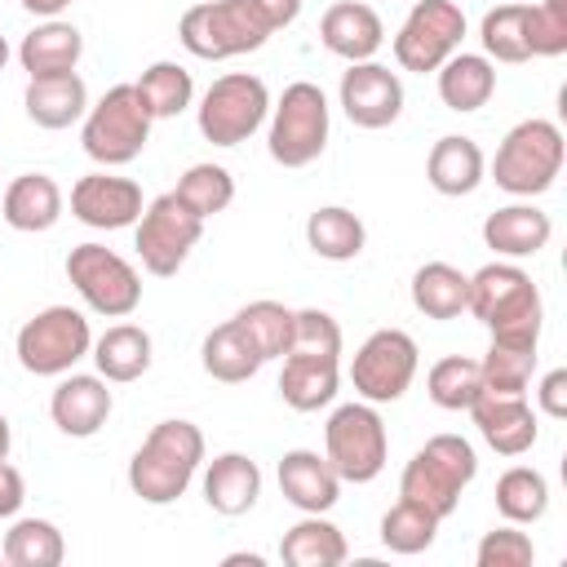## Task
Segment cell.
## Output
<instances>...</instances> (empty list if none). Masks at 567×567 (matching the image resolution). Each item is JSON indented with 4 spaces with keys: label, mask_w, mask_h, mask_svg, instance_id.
Segmentation results:
<instances>
[{
    "label": "cell",
    "mask_w": 567,
    "mask_h": 567,
    "mask_svg": "<svg viewBox=\"0 0 567 567\" xmlns=\"http://www.w3.org/2000/svg\"><path fill=\"white\" fill-rule=\"evenodd\" d=\"M549 217L532 204H505L496 213H487L483 221V244L505 252V257H532L549 244Z\"/></svg>",
    "instance_id": "484cf974"
},
{
    "label": "cell",
    "mask_w": 567,
    "mask_h": 567,
    "mask_svg": "<svg viewBox=\"0 0 567 567\" xmlns=\"http://www.w3.org/2000/svg\"><path fill=\"white\" fill-rule=\"evenodd\" d=\"M563 168V133L554 120H523L505 133L492 159V177L509 195H540Z\"/></svg>",
    "instance_id": "5b68a950"
},
{
    "label": "cell",
    "mask_w": 567,
    "mask_h": 567,
    "mask_svg": "<svg viewBox=\"0 0 567 567\" xmlns=\"http://www.w3.org/2000/svg\"><path fill=\"white\" fill-rule=\"evenodd\" d=\"M430 399L447 412H465L478 394H483V368L478 359H465V354H447L430 368Z\"/></svg>",
    "instance_id": "f35d334b"
},
{
    "label": "cell",
    "mask_w": 567,
    "mask_h": 567,
    "mask_svg": "<svg viewBox=\"0 0 567 567\" xmlns=\"http://www.w3.org/2000/svg\"><path fill=\"white\" fill-rule=\"evenodd\" d=\"M151 137V115L146 106L137 102L133 84H111L97 106L84 115V128H80V142H84V155L115 168V164H128L142 155Z\"/></svg>",
    "instance_id": "52a82bcc"
},
{
    "label": "cell",
    "mask_w": 567,
    "mask_h": 567,
    "mask_svg": "<svg viewBox=\"0 0 567 567\" xmlns=\"http://www.w3.org/2000/svg\"><path fill=\"white\" fill-rule=\"evenodd\" d=\"M93 363L106 381H137L151 368V337L137 323H115L93 341Z\"/></svg>",
    "instance_id": "1f68e13d"
},
{
    "label": "cell",
    "mask_w": 567,
    "mask_h": 567,
    "mask_svg": "<svg viewBox=\"0 0 567 567\" xmlns=\"http://www.w3.org/2000/svg\"><path fill=\"white\" fill-rule=\"evenodd\" d=\"M483 368V390L492 394H523L527 381H532V368H536V350H518V346H496L478 359Z\"/></svg>",
    "instance_id": "b9f144b4"
},
{
    "label": "cell",
    "mask_w": 567,
    "mask_h": 567,
    "mask_svg": "<svg viewBox=\"0 0 567 567\" xmlns=\"http://www.w3.org/2000/svg\"><path fill=\"white\" fill-rule=\"evenodd\" d=\"M532 558H536L532 536L518 532L514 523L492 527V532L478 540V549H474V563H478V567H532Z\"/></svg>",
    "instance_id": "ee69618b"
},
{
    "label": "cell",
    "mask_w": 567,
    "mask_h": 567,
    "mask_svg": "<svg viewBox=\"0 0 567 567\" xmlns=\"http://www.w3.org/2000/svg\"><path fill=\"white\" fill-rule=\"evenodd\" d=\"M385 425L372 403H346L323 425V456L341 483H372L385 470Z\"/></svg>",
    "instance_id": "ba28073f"
},
{
    "label": "cell",
    "mask_w": 567,
    "mask_h": 567,
    "mask_svg": "<svg viewBox=\"0 0 567 567\" xmlns=\"http://www.w3.org/2000/svg\"><path fill=\"white\" fill-rule=\"evenodd\" d=\"M306 244H310L323 261H350V257L363 252L368 230H363V221H359L350 208L328 204V208H315V213L306 217Z\"/></svg>",
    "instance_id": "d6a6232c"
},
{
    "label": "cell",
    "mask_w": 567,
    "mask_h": 567,
    "mask_svg": "<svg viewBox=\"0 0 567 567\" xmlns=\"http://www.w3.org/2000/svg\"><path fill=\"white\" fill-rule=\"evenodd\" d=\"M49 416L66 439H89L106 425L111 416V390L106 377H66L53 399H49Z\"/></svg>",
    "instance_id": "ffe728a7"
},
{
    "label": "cell",
    "mask_w": 567,
    "mask_h": 567,
    "mask_svg": "<svg viewBox=\"0 0 567 567\" xmlns=\"http://www.w3.org/2000/svg\"><path fill=\"white\" fill-rule=\"evenodd\" d=\"M204 461V434L190 421H159L128 461V487L146 505H173Z\"/></svg>",
    "instance_id": "7a4b0ae2"
},
{
    "label": "cell",
    "mask_w": 567,
    "mask_h": 567,
    "mask_svg": "<svg viewBox=\"0 0 567 567\" xmlns=\"http://www.w3.org/2000/svg\"><path fill=\"white\" fill-rule=\"evenodd\" d=\"M199 363H204V372H208L213 381L239 385V381L257 377V368H261L266 359L257 354V346H252V337L244 332V323H239V319H226V323H217V328L204 337Z\"/></svg>",
    "instance_id": "d4e9b609"
},
{
    "label": "cell",
    "mask_w": 567,
    "mask_h": 567,
    "mask_svg": "<svg viewBox=\"0 0 567 567\" xmlns=\"http://www.w3.org/2000/svg\"><path fill=\"white\" fill-rule=\"evenodd\" d=\"M412 306L425 319H456L470 306V275H461L452 261H425L412 275Z\"/></svg>",
    "instance_id": "f1b7e54d"
},
{
    "label": "cell",
    "mask_w": 567,
    "mask_h": 567,
    "mask_svg": "<svg viewBox=\"0 0 567 567\" xmlns=\"http://www.w3.org/2000/svg\"><path fill=\"white\" fill-rule=\"evenodd\" d=\"M465 412L474 416V425L487 439V447L501 452V456H523L536 443V412L527 408L523 394H492V390H483Z\"/></svg>",
    "instance_id": "e0dca14e"
},
{
    "label": "cell",
    "mask_w": 567,
    "mask_h": 567,
    "mask_svg": "<svg viewBox=\"0 0 567 567\" xmlns=\"http://www.w3.org/2000/svg\"><path fill=\"white\" fill-rule=\"evenodd\" d=\"M66 279L89 301V310H97L106 319H124L142 301V279H137L133 261H124L120 252H111L102 244H75L66 252Z\"/></svg>",
    "instance_id": "30bf717a"
},
{
    "label": "cell",
    "mask_w": 567,
    "mask_h": 567,
    "mask_svg": "<svg viewBox=\"0 0 567 567\" xmlns=\"http://www.w3.org/2000/svg\"><path fill=\"white\" fill-rule=\"evenodd\" d=\"M62 558H66V545L49 518H18L4 532V563L9 567H58Z\"/></svg>",
    "instance_id": "8d00e7d4"
},
{
    "label": "cell",
    "mask_w": 567,
    "mask_h": 567,
    "mask_svg": "<svg viewBox=\"0 0 567 567\" xmlns=\"http://www.w3.org/2000/svg\"><path fill=\"white\" fill-rule=\"evenodd\" d=\"M416 377V341L403 328H377L354 363H350V381L368 403H394L403 399V390Z\"/></svg>",
    "instance_id": "5bb4252c"
},
{
    "label": "cell",
    "mask_w": 567,
    "mask_h": 567,
    "mask_svg": "<svg viewBox=\"0 0 567 567\" xmlns=\"http://www.w3.org/2000/svg\"><path fill=\"white\" fill-rule=\"evenodd\" d=\"M527 35H532V58H558L567 49V0L527 4Z\"/></svg>",
    "instance_id": "f6af8a7d"
},
{
    "label": "cell",
    "mask_w": 567,
    "mask_h": 567,
    "mask_svg": "<svg viewBox=\"0 0 567 567\" xmlns=\"http://www.w3.org/2000/svg\"><path fill=\"white\" fill-rule=\"evenodd\" d=\"M4 62H9V40L0 35V71H4Z\"/></svg>",
    "instance_id": "f5cc1de1"
},
{
    "label": "cell",
    "mask_w": 567,
    "mask_h": 567,
    "mask_svg": "<svg viewBox=\"0 0 567 567\" xmlns=\"http://www.w3.org/2000/svg\"><path fill=\"white\" fill-rule=\"evenodd\" d=\"M425 177L439 195H470L478 182H483V151L474 137H461V133H447L430 146V159H425Z\"/></svg>",
    "instance_id": "4316f807"
},
{
    "label": "cell",
    "mask_w": 567,
    "mask_h": 567,
    "mask_svg": "<svg viewBox=\"0 0 567 567\" xmlns=\"http://www.w3.org/2000/svg\"><path fill=\"white\" fill-rule=\"evenodd\" d=\"M279 394L297 412H319L337 394V359H323V354H284Z\"/></svg>",
    "instance_id": "83f0119b"
},
{
    "label": "cell",
    "mask_w": 567,
    "mask_h": 567,
    "mask_svg": "<svg viewBox=\"0 0 567 567\" xmlns=\"http://www.w3.org/2000/svg\"><path fill=\"white\" fill-rule=\"evenodd\" d=\"M465 310L487 323L496 346L536 350V341H540V319H545L540 292H536L532 275L509 266V261H492V266L470 275V306Z\"/></svg>",
    "instance_id": "6da1fadb"
},
{
    "label": "cell",
    "mask_w": 567,
    "mask_h": 567,
    "mask_svg": "<svg viewBox=\"0 0 567 567\" xmlns=\"http://www.w3.org/2000/svg\"><path fill=\"white\" fill-rule=\"evenodd\" d=\"M288 354H323V359H337L341 354V328L328 310H292V341H288Z\"/></svg>",
    "instance_id": "7bdbcfd3"
},
{
    "label": "cell",
    "mask_w": 567,
    "mask_h": 567,
    "mask_svg": "<svg viewBox=\"0 0 567 567\" xmlns=\"http://www.w3.org/2000/svg\"><path fill=\"white\" fill-rule=\"evenodd\" d=\"M257 9H261V18L270 22V31H279V27H288L297 13H301V0H252Z\"/></svg>",
    "instance_id": "c3c4849f"
},
{
    "label": "cell",
    "mask_w": 567,
    "mask_h": 567,
    "mask_svg": "<svg viewBox=\"0 0 567 567\" xmlns=\"http://www.w3.org/2000/svg\"><path fill=\"white\" fill-rule=\"evenodd\" d=\"M9 443H13V430H9V421H4V412H0V461L9 456Z\"/></svg>",
    "instance_id": "816d5d0a"
},
{
    "label": "cell",
    "mask_w": 567,
    "mask_h": 567,
    "mask_svg": "<svg viewBox=\"0 0 567 567\" xmlns=\"http://www.w3.org/2000/svg\"><path fill=\"white\" fill-rule=\"evenodd\" d=\"M93 346L89 319L71 306H44L35 319L18 328V363L35 377H58Z\"/></svg>",
    "instance_id": "8fae6325"
},
{
    "label": "cell",
    "mask_w": 567,
    "mask_h": 567,
    "mask_svg": "<svg viewBox=\"0 0 567 567\" xmlns=\"http://www.w3.org/2000/svg\"><path fill=\"white\" fill-rule=\"evenodd\" d=\"M71 0H22V9H31V13H40V18H53V13H62Z\"/></svg>",
    "instance_id": "681fc988"
},
{
    "label": "cell",
    "mask_w": 567,
    "mask_h": 567,
    "mask_svg": "<svg viewBox=\"0 0 567 567\" xmlns=\"http://www.w3.org/2000/svg\"><path fill=\"white\" fill-rule=\"evenodd\" d=\"M536 399H540V412H545V416H567V368L545 372Z\"/></svg>",
    "instance_id": "bcb514c9"
},
{
    "label": "cell",
    "mask_w": 567,
    "mask_h": 567,
    "mask_svg": "<svg viewBox=\"0 0 567 567\" xmlns=\"http://www.w3.org/2000/svg\"><path fill=\"white\" fill-rule=\"evenodd\" d=\"M257 496H261V470H257L252 456H244V452L213 456V465L204 474V501H208V509H217L226 518H239V514H248L257 505Z\"/></svg>",
    "instance_id": "44dd1931"
},
{
    "label": "cell",
    "mask_w": 567,
    "mask_h": 567,
    "mask_svg": "<svg viewBox=\"0 0 567 567\" xmlns=\"http://www.w3.org/2000/svg\"><path fill=\"white\" fill-rule=\"evenodd\" d=\"M177 40L195 53V58H235V53H252L270 40V22L261 18V9L252 0H204L190 4L177 22Z\"/></svg>",
    "instance_id": "277c9868"
},
{
    "label": "cell",
    "mask_w": 567,
    "mask_h": 567,
    "mask_svg": "<svg viewBox=\"0 0 567 567\" xmlns=\"http://www.w3.org/2000/svg\"><path fill=\"white\" fill-rule=\"evenodd\" d=\"M439 523H443V518H439L434 509H425V505L399 496V501L385 509V518H381V545H385L390 554H421V549L434 545Z\"/></svg>",
    "instance_id": "d590c367"
},
{
    "label": "cell",
    "mask_w": 567,
    "mask_h": 567,
    "mask_svg": "<svg viewBox=\"0 0 567 567\" xmlns=\"http://www.w3.org/2000/svg\"><path fill=\"white\" fill-rule=\"evenodd\" d=\"M142 186L133 177L89 173L71 186V213L93 230H124L142 217Z\"/></svg>",
    "instance_id": "2e32d148"
},
{
    "label": "cell",
    "mask_w": 567,
    "mask_h": 567,
    "mask_svg": "<svg viewBox=\"0 0 567 567\" xmlns=\"http://www.w3.org/2000/svg\"><path fill=\"white\" fill-rule=\"evenodd\" d=\"M22 501H27V483H22V474L4 456L0 461V518H13L22 509Z\"/></svg>",
    "instance_id": "7dc6e473"
},
{
    "label": "cell",
    "mask_w": 567,
    "mask_h": 567,
    "mask_svg": "<svg viewBox=\"0 0 567 567\" xmlns=\"http://www.w3.org/2000/svg\"><path fill=\"white\" fill-rule=\"evenodd\" d=\"M474 474H478L474 447H470L461 434H434V439H425V447L403 465L399 496H408V501L434 509L439 518H447Z\"/></svg>",
    "instance_id": "3957f363"
},
{
    "label": "cell",
    "mask_w": 567,
    "mask_h": 567,
    "mask_svg": "<svg viewBox=\"0 0 567 567\" xmlns=\"http://www.w3.org/2000/svg\"><path fill=\"white\" fill-rule=\"evenodd\" d=\"M341 111L350 115V124L359 128H385L399 120L403 111V84L390 66L381 62H350V71L341 75Z\"/></svg>",
    "instance_id": "9a60e30c"
},
{
    "label": "cell",
    "mask_w": 567,
    "mask_h": 567,
    "mask_svg": "<svg viewBox=\"0 0 567 567\" xmlns=\"http://www.w3.org/2000/svg\"><path fill=\"white\" fill-rule=\"evenodd\" d=\"M328 146V97L310 80H292L270 120V159L284 168H306Z\"/></svg>",
    "instance_id": "8992f818"
},
{
    "label": "cell",
    "mask_w": 567,
    "mask_h": 567,
    "mask_svg": "<svg viewBox=\"0 0 567 567\" xmlns=\"http://www.w3.org/2000/svg\"><path fill=\"white\" fill-rule=\"evenodd\" d=\"M279 558L288 567H341L346 563V536L319 514H306L297 527L284 532Z\"/></svg>",
    "instance_id": "f546056e"
},
{
    "label": "cell",
    "mask_w": 567,
    "mask_h": 567,
    "mask_svg": "<svg viewBox=\"0 0 567 567\" xmlns=\"http://www.w3.org/2000/svg\"><path fill=\"white\" fill-rule=\"evenodd\" d=\"M319 40L328 53L346 58V62H368L381 40H385V27H381V13L363 0H337L323 9L319 18Z\"/></svg>",
    "instance_id": "ac0fdd59"
},
{
    "label": "cell",
    "mask_w": 567,
    "mask_h": 567,
    "mask_svg": "<svg viewBox=\"0 0 567 567\" xmlns=\"http://www.w3.org/2000/svg\"><path fill=\"white\" fill-rule=\"evenodd\" d=\"M80 53H84V35H80L71 22H58V18L40 22V27L27 31L22 44H18V62H22V71H27L31 80H35V75L75 71Z\"/></svg>",
    "instance_id": "cb8c5ba5"
},
{
    "label": "cell",
    "mask_w": 567,
    "mask_h": 567,
    "mask_svg": "<svg viewBox=\"0 0 567 567\" xmlns=\"http://www.w3.org/2000/svg\"><path fill=\"white\" fill-rule=\"evenodd\" d=\"M195 217H213V213H221L230 199H235V177H230V168H221V164H190L182 177H177V190H173Z\"/></svg>",
    "instance_id": "ab89813d"
},
{
    "label": "cell",
    "mask_w": 567,
    "mask_h": 567,
    "mask_svg": "<svg viewBox=\"0 0 567 567\" xmlns=\"http://www.w3.org/2000/svg\"><path fill=\"white\" fill-rule=\"evenodd\" d=\"M22 106L31 115V124L40 128H66L84 115L89 106V89L75 71H62V75H35L27 80V93H22Z\"/></svg>",
    "instance_id": "603a6c76"
},
{
    "label": "cell",
    "mask_w": 567,
    "mask_h": 567,
    "mask_svg": "<svg viewBox=\"0 0 567 567\" xmlns=\"http://www.w3.org/2000/svg\"><path fill=\"white\" fill-rule=\"evenodd\" d=\"M279 492L288 505H297L301 514H323L337 505L341 496V478L328 465V456L310 452V447H292L279 461Z\"/></svg>",
    "instance_id": "d6986e66"
},
{
    "label": "cell",
    "mask_w": 567,
    "mask_h": 567,
    "mask_svg": "<svg viewBox=\"0 0 567 567\" xmlns=\"http://www.w3.org/2000/svg\"><path fill=\"white\" fill-rule=\"evenodd\" d=\"M465 35V13L452 0H416L394 35V58L403 71H439Z\"/></svg>",
    "instance_id": "4fadbf2b"
},
{
    "label": "cell",
    "mask_w": 567,
    "mask_h": 567,
    "mask_svg": "<svg viewBox=\"0 0 567 567\" xmlns=\"http://www.w3.org/2000/svg\"><path fill=\"white\" fill-rule=\"evenodd\" d=\"M496 89V71L483 53H452L439 66V97L447 111H478Z\"/></svg>",
    "instance_id": "4dcf8cb0"
},
{
    "label": "cell",
    "mask_w": 567,
    "mask_h": 567,
    "mask_svg": "<svg viewBox=\"0 0 567 567\" xmlns=\"http://www.w3.org/2000/svg\"><path fill=\"white\" fill-rule=\"evenodd\" d=\"M199 235H204V217H195L173 190L155 195L137 217V257L151 275L168 279L182 270V261L190 257Z\"/></svg>",
    "instance_id": "7c38bea8"
},
{
    "label": "cell",
    "mask_w": 567,
    "mask_h": 567,
    "mask_svg": "<svg viewBox=\"0 0 567 567\" xmlns=\"http://www.w3.org/2000/svg\"><path fill=\"white\" fill-rule=\"evenodd\" d=\"M221 567H261V554H226Z\"/></svg>",
    "instance_id": "f907efd6"
},
{
    "label": "cell",
    "mask_w": 567,
    "mask_h": 567,
    "mask_svg": "<svg viewBox=\"0 0 567 567\" xmlns=\"http://www.w3.org/2000/svg\"><path fill=\"white\" fill-rule=\"evenodd\" d=\"M496 509L505 523H536L549 509V483L532 465H509L496 478Z\"/></svg>",
    "instance_id": "e575fe53"
},
{
    "label": "cell",
    "mask_w": 567,
    "mask_h": 567,
    "mask_svg": "<svg viewBox=\"0 0 567 567\" xmlns=\"http://www.w3.org/2000/svg\"><path fill=\"white\" fill-rule=\"evenodd\" d=\"M478 40H483V49H487L496 62H527V58H532L527 4H496V9H487Z\"/></svg>",
    "instance_id": "74e56055"
},
{
    "label": "cell",
    "mask_w": 567,
    "mask_h": 567,
    "mask_svg": "<svg viewBox=\"0 0 567 567\" xmlns=\"http://www.w3.org/2000/svg\"><path fill=\"white\" fill-rule=\"evenodd\" d=\"M266 111H270V93H266L261 75L230 71L208 84V93L199 102V133L213 146H239L244 137H252L261 128Z\"/></svg>",
    "instance_id": "9c48e42d"
},
{
    "label": "cell",
    "mask_w": 567,
    "mask_h": 567,
    "mask_svg": "<svg viewBox=\"0 0 567 567\" xmlns=\"http://www.w3.org/2000/svg\"><path fill=\"white\" fill-rule=\"evenodd\" d=\"M133 93H137V102L146 106L151 120H173V115H182V111L190 106L195 80H190V71L177 66V62H151V66L133 80Z\"/></svg>",
    "instance_id": "836d02e7"
},
{
    "label": "cell",
    "mask_w": 567,
    "mask_h": 567,
    "mask_svg": "<svg viewBox=\"0 0 567 567\" xmlns=\"http://www.w3.org/2000/svg\"><path fill=\"white\" fill-rule=\"evenodd\" d=\"M0 213L13 230H49L62 217V190L49 173H18L0 195Z\"/></svg>",
    "instance_id": "7402d4cb"
},
{
    "label": "cell",
    "mask_w": 567,
    "mask_h": 567,
    "mask_svg": "<svg viewBox=\"0 0 567 567\" xmlns=\"http://www.w3.org/2000/svg\"><path fill=\"white\" fill-rule=\"evenodd\" d=\"M235 319L244 323V332L252 337L261 359H284L288 354V341H292V310L288 306L261 297V301H248Z\"/></svg>",
    "instance_id": "60d3db41"
}]
</instances>
